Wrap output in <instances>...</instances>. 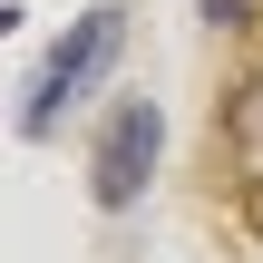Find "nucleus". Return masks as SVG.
<instances>
[{
  "label": "nucleus",
  "instance_id": "f257e3e1",
  "mask_svg": "<svg viewBox=\"0 0 263 263\" xmlns=\"http://www.w3.org/2000/svg\"><path fill=\"white\" fill-rule=\"evenodd\" d=\"M215 176H224V195L244 205V224H263V49L244 59V78H234L224 107H215Z\"/></svg>",
  "mask_w": 263,
  "mask_h": 263
},
{
  "label": "nucleus",
  "instance_id": "20e7f679",
  "mask_svg": "<svg viewBox=\"0 0 263 263\" xmlns=\"http://www.w3.org/2000/svg\"><path fill=\"white\" fill-rule=\"evenodd\" d=\"M205 20H215V29H224V20H244V0H205Z\"/></svg>",
  "mask_w": 263,
  "mask_h": 263
},
{
  "label": "nucleus",
  "instance_id": "f03ea898",
  "mask_svg": "<svg viewBox=\"0 0 263 263\" xmlns=\"http://www.w3.org/2000/svg\"><path fill=\"white\" fill-rule=\"evenodd\" d=\"M117 39H127V10H88V20L49 49V68H39V88H29V117H20V127H29V137H39V127H59V107H78V98L98 88V68L117 59Z\"/></svg>",
  "mask_w": 263,
  "mask_h": 263
},
{
  "label": "nucleus",
  "instance_id": "7ed1b4c3",
  "mask_svg": "<svg viewBox=\"0 0 263 263\" xmlns=\"http://www.w3.org/2000/svg\"><path fill=\"white\" fill-rule=\"evenodd\" d=\"M156 166V107H117V127L98 137V205H137Z\"/></svg>",
  "mask_w": 263,
  "mask_h": 263
}]
</instances>
